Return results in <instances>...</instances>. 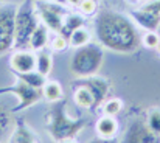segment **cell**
Here are the masks:
<instances>
[{"label": "cell", "instance_id": "6da1fadb", "mask_svg": "<svg viewBox=\"0 0 160 143\" xmlns=\"http://www.w3.org/2000/svg\"><path fill=\"white\" fill-rule=\"evenodd\" d=\"M93 28L98 44L113 53L131 54L140 47L142 38L135 22L123 13L113 9L100 11L95 17Z\"/></svg>", "mask_w": 160, "mask_h": 143}, {"label": "cell", "instance_id": "7a4b0ae2", "mask_svg": "<svg viewBox=\"0 0 160 143\" xmlns=\"http://www.w3.org/2000/svg\"><path fill=\"white\" fill-rule=\"evenodd\" d=\"M86 126L84 118H72L67 112V103L58 101L47 115V131L54 142L75 139Z\"/></svg>", "mask_w": 160, "mask_h": 143}, {"label": "cell", "instance_id": "3957f363", "mask_svg": "<svg viewBox=\"0 0 160 143\" xmlns=\"http://www.w3.org/2000/svg\"><path fill=\"white\" fill-rule=\"evenodd\" d=\"M103 61H104L103 47L95 44H87L73 51L68 61V72L78 79L95 76L98 75Z\"/></svg>", "mask_w": 160, "mask_h": 143}, {"label": "cell", "instance_id": "277c9868", "mask_svg": "<svg viewBox=\"0 0 160 143\" xmlns=\"http://www.w3.org/2000/svg\"><path fill=\"white\" fill-rule=\"evenodd\" d=\"M41 23L39 16L36 13L33 0H23L20 6H17L16 19H14V48H28L30 38L33 31Z\"/></svg>", "mask_w": 160, "mask_h": 143}, {"label": "cell", "instance_id": "5b68a950", "mask_svg": "<svg viewBox=\"0 0 160 143\" xmlns=\"http://www.w3.org/2000/svg\"><path fill=\"white\" fill-rule=\"evenodd\" d=\"M34 8L36 13L39 16V20L53 33H61L65 16L68 14V11L65 9L64 5L54 3V2H47V0H38L34 2Z\"/></svg>", "mask_w": 160, "mask_h": 143}, {"label": "cell", "instance_id": "8992f818", "mask_svg": "<svg viewBox=\"0 0 160 143\" xmlns=\"http://www.w3.org/2000/svg\"><path fill=\"white\" fill-rule=\"evenodd\" d=\"M17 6L14 3L0 5V56L14 48V19Z\"/></svg>", "mask_w": 160, "mask_h": 143}, {"label": "cell", "instance_id": "52a82bcc", "mask_svg": "<svg viewBox=\"0 0 160 143\" xmlns=\"http://www.w3.org/2000/svg\"><path fill=\"white\" fill-rule=\"evenodd\" d=\"M17 79V78H16ZM0 92H5V94H12V95L17 96L19 103H17V107L11 109L12 114L14 112H22L28 107H31L33 104H36L41 98H44V92L42 89H36V87H31L28 86L27 83H23L22 79H17L16 84L12 87H2Z\"/></svg>", "mask_w": 160, "mask_h": 143}, {"label": "cell", "instance_id": "ba28073f", "mask_svg": "<svg viewBox=\"0 0 160 143\" xmlns=\"http://www.w3.org/2000/svg\"><path fill=\"white\" fill-rule=\"evenodd\" d=\"M120 143H160V135L148 128L146 120L134 118L128 123Z\"/></svg>", "mask_w": 160, "mask_h": 143}, {"label": "cell", "instance_id": "9c48e42d", "mask_svg": "<svg viewBox=\"0 0 160 143\" xmlns=\"http://www.w3.org/2000/svg\"><path fill=\"white\" fill-rule=\"evenodd\" d=\"M9 69L16 75L36 70V51L30 48H17L9 56Z\"/></svg>", "mask_w": 160, "mask_h": 143}, {"label": "cell", "instance_id": "30bf717a", "mask_svg": "<svg viewBox=\"0 0 160 143\" xmlns=\"http://www.w3.org/2000/svg\"><path fill=\"white\" fill-rule=\"evenodd\" d=\"M82 83L90 89L92 95H93V98H95V107L101 106V104L107 100V96H109V94H110V81H109V79L95 75V76L84 78Z\"/></svg>", "mask_w": 160, "mask_h": 143}, {"label": "cell", "instance_id": "8fae6325", "mask_svg": "<svg viewBox=\"0 0 160 143\" xmlns=\"http://www.w3.org/2000/svg\"><path fill=\"white\" fill-rule=\"evenodd\" d=\"M131 17L132 20L140 25L142 28L148 30V31H156L160 27V14H154V13H149V11H145V9H134L131 13Z\"/></svg>", "mask_w": 160, "mask_h": 143}, {"label": "cell", "instance_id": "7c38bea8", "mask_svg": "<svg viewBox=\"0 0 160 143\" xmlns=\"http://www.w3.org/2000/svg\"><path fill=\"white\" fill-rule=\"evenodd\" d=\"M118 129H120V125H118L117 118L110 117V115L100 117L95 123V131H97L98 137H101V139H115L118 134Z\"/></svg>", "mask_w": 160, "mask_h": 143}, {"label": "cell", "instance_id": "4fadbf2b", "mask_svg": "<svg viewBox=\"0 0 160 143\" xmlns=\"http://www.w3.org/2000/svg\"><path fill=\"white\" fill-rule=\"evenodd\" d=\"M48 33L50 30L41 22L38 25V28L33 31L31 38H30V42H28V48L33 50V51H41V50H45V47L48 45Z\"/></svg>", "mask_w": 160, "mask_h": 143}, {"label": "cell", "instance_id": "5bb4252c", "mask_svg": "<svg viewBox=\"0 0 160 143\" xmlns=\"http://www.w3.org/2000/svg\"><path fill=\"white\" fill-rule=\"evenodd\" d=\"M73 101L81 109H93L95 107V98L92 95L90 89L84 83H81L75 89V92H73Z\"/></svg>", "mask_w": 160, "mask_h": 143}, {"label": "cell", "instance_id": "9a60e30c", "mask_svg": "<svg viewBox=\"0 0 160 143\" xmlns=\"http://www.w3.org/2000/svg\"><path fill=\"white\" fill-rule=\"evenodd\" d=\"M84 23H86V16H84V14L68 13V14L65 16V20H64V25H62L61 34H62V36H65V38L68 39V38H70V34H72L75 30H78V28L84 27Z\"/></svg>", "mask_w": 160, "mask_h": 143}, {"label": "cell", "instance_id": "2e32d148", "mask_svg": "<svg viewBox=\"0 0 160 143\" xmlns=\"http://www.w3.org/2000/svg\"><path fill=\"white\" fill-rule=\"evenodd\" d=\"M90 41H92V33L86 27H81V28L75 30L70 34V38H68V47L76 50V48H81V47H84V45H87V44H90Z\"/></svg>", "mask_w": 160, "mask_h": 143}, {"label": "cell", "instance_id": "e0dca14e", "mask_svg": "<svg viewBox=\"0 0 160 143\" xmlns=\"http://www.w3.org/2000/svg\"><path fill=\"white\" fill-rule=\"evenodd\" d=\"M52 69H53V58L48 51L45 50H41L36 53V70L44 75V76H48L52 73Z\"/></svg>", "mask_w": 160, "mask_h": 143}, {"label": "cell", "instance_id": "ac0fdd59", "mask_svg": "<svg viewBox=\"0 0 160 143\" xmlns=\"http://www.w3.org/2000/svg\"><path fill=\"white\" fill-rule=\"evenodd\" d=\"M9 143H36V137L25 125H17L12 129Z\"/></svg>", "mask_w": 160, "mask_h": 143}, {"label": "cell", "instance_id": "d6986e66", "mask_svg": "<svg viewBox=\"0 0 160 143\" xmlns=\"http://www.w3.org/2000/svg\"><path fill=\"white\" fill-rule=\"evenodd\" d=\"M11 126H12V110L8 109L0 101V143L8 135V131L11 129Z\"/></svg>", "mask_w": 160, "mask_h": 143}, {"label": "cell", "instance_id": "ffe728a7", "mask_svg": "<svg viewBox=\"0 0 160 143\" xmlns=\"http://www.w3.org/2000/svg\"><path fill=\"white\" fill-rule=\"evenodd\" d=\"M42 92H44V98H45L48 103H58V101H61L62 96H64L62 86H61L58 81H47L45 86L42 87Z\"/></svg>", "mask_w": 160, "mask_h": 143}, {"label": "cell", "instance_id": "44dd1931", "mask_svg": "<svg viewBox=\"0 0 160 143\" xmlns=\"http://www.w3.org/2000/svg\"><path fill=\"white\" fill-rule=\"evenodd\" d=\"M16 78L22 79L23 83H27L28 86L36 87V89H42L47 83V76L41 75L38 70H31V72H27V73H19V75H16Z\"/></svg>", "mask_w": 160, "mask_h": 143}, {"label": "cell", "instance_id": "7402d4cb", "mask_svg": "<svg viewBox=\"0 0 160 143\" xmlns=\"http://www.w3.org/2000/svg\"><path fill=\"white\" fill-rule=\"evenodd\" d=\"M101 110H103V115L117 117L123 110V101L120 98H107L101 104Z\"/></svg>", "mask_w": 160, "mask_h": 143}, {"label": "cell", "instance_id": "603a6c76", "mask_svg": "<svg viewBox=\"0 0 160 143\" xmlns=\"http://www.w3.org/2000/svg\"><path fill=\"white\" fill-rule=\"evenodd\" d=\"M145 120H146L148 128L152 132H156V134L160 135V109H151Z\"/></svg>", "mask_w": 160, "mask_h": 143}, {"label": "cell", "instance_id": "cb8c5ba5", "mask_svg": "<svg viewBox=\"0 0 160 143\" xmlns=\"http://www.w3.org/2000/svg\"><path fill=\"white\" fill-rule=\"evenodd\" d=\"M78 8H79L81 14H84V16H93L97 13V9H98V3H97V0H81V3H79Z\"/></svg>", "mask_w": 160, "mask_h": 143}, {"label": "cell", "instance_id": "d4e9b609", "mask_svg": "<svg viewBox=\"0 0 160 143\" xmlns=\"http://www.w3.org/2000/svg\"><path fill=\"white\" fill-rule=\"evenodd\" d=\"M159 41H160V38L156 31H148V33H145L143 38H142V44L148 48H157Z\"/></svg>", "mask_w": 160, "mask_h": 143}, {"label": "cell", "instance_id": "484cf974", "mask_svg": "<svg viewBox=\"0 0 160 143\" xmlns=\"http://www.w3.org/2000/svg\"><path fill=\"white\" fill-rule=\"evenodd\" d=\"M68 48V39L65 36H62L61 33H58L52 41V50L53 51H64Z\"/></svg>", "mask_w": 160, "mask_h": 143}, {"label": "cell", "instance_id": "4316f807", "mask_svg": "<svg viewBox=\"0 0 160 143\" xmlns=\"http://www.w3.org/2000/svg\"><path fill=\"white\" fill-rule=\"evenodd\" d=\"M142 9L149 11V13H154V14H160V0H152V2L145 3L142 6Z\"/></svg>", "mask_w": 160, "mask_h": 143}, {"label": "cell", "instance_id": "83f0119b", "mask_svg": "<svg viewBox=\"0 0 160 143\" xmlns=\"http://www.w3.org/2000/svg\"><path fill=\"white\" fill-rule=\"evenodd\" d=\"M87 143H120L117 142L115 139H101V137H97V139H92L90 142Z\"/></svg>", "mask_w": 160, "mask_h": 143}, {"label": "cell", "instance_id": "f1b7e54d", "mask_svg": "<svg viewBox=\"0 0 160 143\" xmlns=\"http://www.w3.org/2000/svg\"><path fill=\"white\" fill-rule=\"evenodd\" d=\"M81 0H67V5H72V6H79Z\"/></svg>", "mask_w": 160, "mask_h": 143}, {"label": "cell", "instance_id": "f546056e", "mask_svg": "<svg viewBox=\"0 0 160 143\" xmlns=\"http://www.w3.org/2000/svg\"><path fill=\"white\" fill-rule=\"evenodd\" d=\"M59 143H78L75 139H65V140H61Z\"/></svg>", "mask_w": 160, "mask_h": 143}, {"label": "cell", "instance_id": "4dcf8cb0", "mask_svg": "<svg viewBox=\"0 0 160 143\" xmlns=\"http://www.w3.org/2000/svg\"><path fill=\"white\" fill-rule=\"evenodd\" d=\"M52 2H54V3H59V5H67V0H52Z\"/></svg>", "mask_w": 160, "mask_h": 143}, {"label": "cell", "instance_id": "1f68e13d", "mask_svg": "<svg viewBox=\"0 0 160 143\" xmlns=\"http://www.w3.org/2000/svg\"><path fill=\"white\" fill-rule=\"evenodd\" d=\"M126 2H129V3H137V2H140V0H126Z\"/></svg>", "mask_w": 160, "mask_h": 143}, {"label": "cell", "instance_id": "d6a6232c", "mask_svg": "<svg viewBox=\"0 0 160 143\" xmlns=\"http://www.w3.org/2000/svg\"><path fill=\"white\" fill-rule=\"evenodd\" d=\"M157 50H159V53H160V41H159V45H157Z\"/></svg>", "mask_w": 160, "mask_h": 143}, {"label": "cell", "instance_id": "836d02e7", "mask_svg": "<svg viewBox=\"0 0 160 143\" xmlns=\"http://www.w3.org/2000/svg\"><path fill=\"white\" fill-rule=\"evenodd\" d=\"M2 143H3V142H2Z\"/></svg>", "mask_w": 160, "mask_h": 143}]
</instances>
